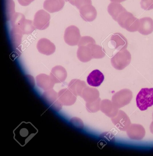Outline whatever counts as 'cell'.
<instances>
[{
  "label": "cell",
  "instance_id": "12",
  "mask_svg": "<svg viewBox=\"0 0 153 156\" xmlns=\"http://www.w3.org/2000/svg\"><path fill=\"white\" fill-rule=\"evenodd\" d=\"M64 5V0H45L43 3V7L48 12L53 13L60 10Z\"/></svg>",
  "mask_w": 153,
  "mask_h": 156
},
{
  "label": "cell",
  "instance_id": "9",
  "mask_svg": "<svg viewBox=\"0 0 153 156\" xmlns=\"http://www.w3.org/2000/svg\"><path fill=\"white\" fill-rule=\"evenodd\" d=\"M55 83H59L64 82L67 76V73L63 67L56 66L53 67L49 75Z\"/></svg>",
  "mask_w": 153,
  "mask_h": 156
},
{
  "label": "cell",
  "instance_id": "17",
  "mask_svg": "<svg viewBox=\"0 0 153 156\" xmlns=\"http://www.w3.org/2000/svg\"><path fill=\"white\" fill-rule=\"evenodd\" d=\"M15 4L12 0H5V11L7 20H10L15 13Z\"/></svg>",
  "mask_w": 153,
  "mask_h": 156
},
{
  "label": "cell",
  "instance_id": "10",
  "mask_svg": "<svg viewBox=\"0 0 153 156\" xmlns=\"http://www.w3.org/2000/svg\"><path fill=\"white\" fill-rule=\"evenodd\" d=\"M127 133L128 136L131 139L140 140L145 136V130L141 125L134 123L130 126Z\"/></svg>",
  "mask_w": 153,
  "mask_h": 156
},
{
  "label": "cell",
  "instance_id": "8",
  "mask_svg": "<svg viewBox=\"0 0 153 156\" xmlns=\"http://www.w3.org/2000/svg\"><path fill=\"white\" fill-rule=\"evenodd\" d=\"M80 16L86 22H91L96 18L97 12L92 4L83 5L79 9Z\"/></svg>",
  "mask_w": 153,
  "mask_h": 156
},
{
  "label": "cell",
  "instance_id": "20",
  "mask_svg": "<svg viewBox=\"0 0 153 156\" xmlns=\"http://www.w3.org/2000/svg\"><path fill=\"white\" fill-rule=\"evenodd\" d=\"M149 129L150 132L153 134V121L152 122L150 126Z\"/></svg>",
  "mask_w": 153,
  "mask_h": 156
},
{
  "label": "cell",
  "instance_id": "15",
  "mask_svg": "<svg viewBox=\"0 0 153 156\" xmlns=\"http://www.w3.org/2000/svg\"><path fill=\"white\" fill-rule=\"evenodd\" d=\"M12 27H18L22 34H30L35 29L33 21L25 19L22 20L19 23Z\"/></svg>",
  "mask_w": 153,
  "mask_h": 156
},
{
  "label": "cell",
  "instance_id": "13",
  "mask_svg": "<svg viewBox=\"0 0 153 156\" xmlns=\"http://www.w3.org/2000/svg\"><path fill=\"white\" fill-rule=\"evenodd\" d=\"M110 41L112 45L117 50L126 49L127 47V39L120 33H115L112 35Z\"/></svg>",
  "mask_w": 153,
  "mask_h": 156
},
{
  "label": "cell",
  "instance_id": "14",
  "mask_svg": "<svg viewBox=\"0 0 153 156\" xmlns=\"http://www.w3.org/2000/svg\"><path fill=\"white\" fill-rule=\"evenodd\" d=\"M36 80L37 85L44 90L53 88L55 84L50 76L44 73L38 75Z\"/></svg>",
  "mask_w": 153,
  "mask_h": 156
},
{
  "label": "cell",
  "instance_id": "23",
  "mask_svg": "<svg viewBox=\"0 0 153 156\" xmlns=\"http://www.w3.org/2000/svg\"><path fill=\"white\" fill-rule=\"evenodd\" d=\"M152 118H153V113H152Z\"/></svg>",
  "mask_w": 153,
  "mask_h": 156
},
{
  "label": "cell",
  "instance_id": "2",
  "mask_svg": "<svg viewBox=\"0 0 153 156\" xmlns=\"http://www.w3.org/2000/svg\"><path fill=\"white\" fill-rule=\"evenodd\" d=\"M95 44L94 40L90 37H81L78 44V48L77 52V57L80 61L87 62L93 58V48Z\"/></svg>",
  "mask_w": 153,
  "mask_h": 156
},
{
  "label": "cell",
  "instance_id": "5",
  "mask_svg": "<svg viewBox=\"0 0 153 156\" xmlns=\"http://www.w3.org/2000/svg\"><path fill=\"white\" fill-rule=\"evenodd\" d=\"M81 38L80 30L76 26L71 25L66 29L64 39L67 44L71 46L77 45Z\"/></svg>",
  "mask_w": 153,
  "mask_h": 156
},
{
  "label": "cell",
  "instance_id": "18",
  "mask_svg": "<svg viewBox=\"0 0 153 156\" xmlns=\"http://www.w3.org/2000/svg\"><path fill=\"white\" fill-rule=\"evenodd\" d=\"M69 2L72 5L75 6L79 10L83 5L92 4L91 0H71Z\"/></svg>",
  "mask_w": 153,
  "mask_h": 156
},
{
  "label": "cell",
  "instance_id": "21",
  "mask_svg": "<svg viewBox=\"0 0 153 156\" xmlns=\"http://www.w3.org/2000/svg\"><path fill=\"white\" fill-rule=\"evenodd\" d=\"M111 2H113L120 3L124 1L125 0H110Z\"/></svg>",
  "mask_w": 153,
  "mask_h": 156
},
{
  "label": "cell",
  "instance_id": "4",
  "mask_svg": "<svg viewBox=\"0 0 153 156\" xmlns=\"http://www.w3.org/2000/svg\"><path fill=\"white\" fill-rule=\"evenodd\" d=\"M131 60L130 52L126 49L121 50L111 58V63L116 69L121 70L128 66Z\"/></svg>",
  "mask_w": 153,
  "mask_h": 156
},
{
  "label": "cell",
  "instance_id": "16",
  "mask_svg": "<svg viewBox=\"0 0 153 156\" xmlns=\"http://www.w3.org/2000/svg\"><path fill=\"white\" fill-rule=\"evenodd\" d=\"M126 11L124 8L120 4L111 2L108 5L107 11L113 19L117 21L120 15Z\"/></svg>",
  "mask_w": 153,
  "mask_h": 156
},
{
  "label": "cell",
  "instance_id": "6",
  "mask_svg": "<svg viewBox=\"0 0 153 156\" xmlns=\"http://www.w3.org/2000/svg\"><path fill=\"white\" fill-rule=\"evenodd\" d=\"M50 14L43 9L38 10L35 14L33 24L35 27L39 30L46 29L50 23Z\"/></svg>",
  "mask_w": 153,
  "mask_h": 156
},
{
  "label": "cell",
  "instance_id": "1",
  "mask_svg": "<svg viewBox=\"0 0 153 156\" xmlns=\"http://www.w3.org/2000/svg\"><path fill=\"white\" fill-rule=\"evenodd\" d=\"M37 132V129L30 122H22L14 130V139L24 146Z\"/></svg>",
  "mask_w": 153,
  "mask_h": 156
},
{
  "label": "cell",
  "instance_id": "3",
  "mask_svg": "<svg viewBox=\"0 0 153 156\" xmlns=\"http://www.w3.org/2000/svg\"><path fill=\"white\" fill-rule=\"evenodd\" d=\"M137 107L141 111H144L153 105V88L141 89L137 95Z\"/></svg>",
  "mask_w": 153,
  "mask_h": 156
},
{
  "label": "cell",
  "instance_id": "19",
  "mask_svg": "<svg viewBox=\"0 0 153 156\" xmlns=\"http://www.w3.org/2000/svg\"><path fill=\"white\" fill-rule=\"evenodd\" d=\"M34 0H18L19 3L22 6H26L30 4Z\"/></svg>",
  "mask_w": 153,
  "mask_h": 156
},
{
  "label": "cell",
  "instance_id": "22",
  "mask_svg": "<svg viewBox=\"0 0 153 156\" xmlns=\"http://www.w3.org/2000/svg\"><path fill=\"white\" fill-rule=\"evenodd\" d=\"M66 2H69L71 0H65Z\"/></svg>",
  "mask_w": 153,
  "mask_h": 156
},
{
  "label": "cell",
  "instance_id": "11",
  "mask_svg": "<svg viewBox=\"0 0 153 156\" xmlns=\"http://www.w3.org/2000/svg\"><path fill=\"white\" fill-rule=\"evenodd\" d=\"M104 76L99 70L96 69L92 71L87 76V81L88 84L92 87H98L102 83Z\"/></svg>",
  "mask_w": 153,
  "mask_h": 156
},
{
  "label": "cell",
  "instance_id": "7",
  "mask_svg": "<svg viewBox=\"0 0 153 156\" xmlns=\"http://www.w3.org/2000/svg\"><path fill=\"white\" fill-rule=\"evenodd\" d=\"M36 47L40 53L47 55L53 54L56 50L54 44L46 38L40 39L37 42Z\"/></svg>",
  "mask_w": 153,
  "mask_h": 156
}]
</instances>
